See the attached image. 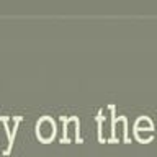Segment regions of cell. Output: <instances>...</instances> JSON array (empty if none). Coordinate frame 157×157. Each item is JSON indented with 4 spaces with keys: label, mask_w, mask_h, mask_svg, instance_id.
<instances>
[{
    "label": "cell",
    "mask_w": 157,
    "mask_h": 157,
    "mask_svg": "<svg viewBox=\"0 0 157 157\" xmlns=\"http://www.w3.org/2000/svg\"><path fill=\"white\" fill-rule=\"evenodd\" d=\"M39 129H41V134L44 137H49L51 136V131H52V124L49 121H43L41 126H39Z\"/></svg>",
    "instance_id": "cell-1"
}]
</instances>
